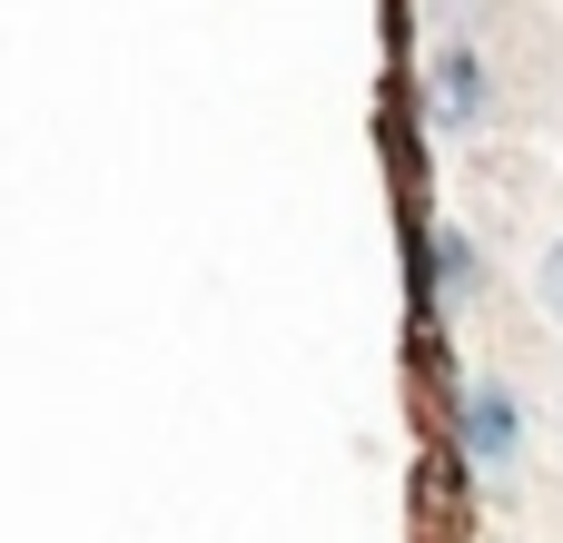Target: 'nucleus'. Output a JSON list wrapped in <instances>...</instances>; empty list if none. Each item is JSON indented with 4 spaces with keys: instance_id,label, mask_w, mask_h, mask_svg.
I'll return each instance as SVG.
<instances>
[{
    "instance_id": "nucleus-3",
    "label": "nucleus",
    "mask_w": 563,
    "mask_h": 543,
    "mask_svg": "<svg viewBox=\"0 0 563 543\" xmlns=\"http://www.w3.org/2000/svg\"><path fill=\"white\" fill-rule=\"evenodd\" d=\"M406 277H416V326H445V307L455 297H475V237H455V228H426V218H406Z\"/></svg>"
},
{
    "instance_id": "nucleus-1",
    "label": "nucleus",
    "mask_w": 563,
    "mask_h": 543,
    "mask_svg": "<svg viewBox=\"0 0 563 543\" xmlns=\"http://www.w3.org/2000/svg\"><path fill=\"white\" fill-rule=\"evenodd\" d=\"M525 435H534V415H525V396L505 376H465L455 386V465L465 475H515Z\"/></svg>"
},
{
    "instance_id": "nucleus-4",
    "label": "nucleus",
    "mask_w": 563,
    "mask_h": 543,
    "mask_svg": "<svg viewBox=\"0 0 563 543\" xmlns=\"http://www.w3.org/2000/svg\"><path fill=\"white\" fill-rule=\"evenodd\" d=\"M534 297H544V317L563 326V237L544 247V257H534Z\"/></svg>"
},
{
    "instance_id": "nucleus-5",
    "label": "nucleus",
    "mask_w": 563,
    "mask_h": 543,
    "mask_svg": "<svg viewBox=\"0 0 563 543\" xmlns=\"http://www.w3.org/2000/svg\"><path fill=\"white\" fill-rule=\"evenodd\" d=\"M465 10H495V0H465Z\"/></svg>"
},
{
    "instance_id": "nucleus-2",
    "label": "nucleus",
    "mask_w": 563,
    "mask_h": 543,
    "mask_svg": "<svg viewBox=\"0 0 563 543\" xmlns=\"http://www.w3.org/2000/svg\"><path fill=\"white\" fill-rule=\"evenodd\" d=\"M416 89H426V119L435 129H485L495 119V69H485V49L465 40V30H445V40H426V69H416Z\"/></svg>"
}]
</instances>
